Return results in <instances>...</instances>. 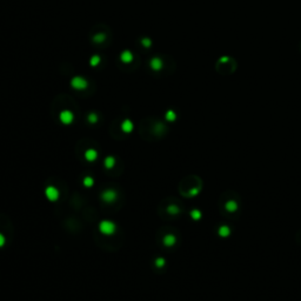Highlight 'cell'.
Segmentation results:
<instances>
[{"label":"cell","instance_id":"cell-18","mask_svg":"<svg viewBox=\"0 0 301 301\" xmlns=\"http://www.w3.org/2000/svg\"><path fill=\"white\" fill-rule=\"evenodd\" d=\"M142 45H144L145 47H149V46H151V40L148 39V38L142 39Z\"/></svg>","mask_w":301,"mask_h":301},{"label":"cell","instance_id":"cell-8","mask_svg":"<svg viewBox=\"0 0 301 301\" xmlns=\"http://www.w3.org/2000/svg\"><path fill=\"white\" fill-rule=\"evenodd\" d=\"M121 129L125 132V133H131L133 131V124L131 120H125L121 125Z\"/></svg>","mask_w":301,"mask_h":301},{"label":"cell","instance_id":"cell-4","mask_svg":"<svg viewBox=\"0 0 301 301\" xmlns=\"http://www.w3.org/2000/svg\"><path fill=\"white\" fill-rule=\"evenodd\" d=\"M45 195H46V198L48 199L49 201H55V200H58L59 198V191L53 186H48L45 189Z\"/></svg>","mask_w":301,"mask_h":301},{"label":"cell","instance_id":"cell-1","mask_svg":"<svg viewBox=\"0 0 301 301\" xmlns=\"http://www.w3.org/2000/svg\"><path fill=\"white\" fill-rule=\"evenodd\" d=\"M115 223L109 221V220H102L99 223V231L104 235H112L115 233Z\"/></svg>","mask_w":301,"mask_h":301},{"label":"cell","instance_id":"cell-6","mask_svg":"<svg viewBox=\"0 0 301 301\" xmlns=\"http://www.w3.org/2000/svg\"><path fill=\"white\" fill-rule=\"evenodd\" d=\"M97 158H98L97 151H94V149H87V151H86V153H85V159H86L87 161L92 162V161H94Z\"/></svg>","mask_w":301,"mask_h":301},{"label":"cell","instance_id":"cell-10","mask_svg":"<svg viewBox=\"0 0 301 301\" xmlns=\"http://www.w3.org/2000/svg\"><path fill=\"white\" fill-rule=\"evenodd\" d=\"M115 165V159L113 158V156H107L106 159H105V167L108 168V169H111V168H113Z\"/></svg>","mask_w":301,"mask_h":301},{"label":"cell","instance_id":"cell-13","mask_svg":"<svg viewBox=\"0 0 301 301\" xmlns=\"http://www.w3.org/2000/svg\"><path fill=\"white\" fill-rule=\"evenodd\" d=\"M94 184V181H93V179L91 178V176H86L85 179H84V185L86 186V187H92Z\"/></svg>","mask_w":301,"mask_h":301},{"label":"cell","instance_id":"cell-2","mask_svg":"<svg viewBox=\"0 0 301 301\" xmlns=\"http://www.w3.org/2000/svg\"><path fill=\"white\" fill-rule=\"evenodd\" d=\"M71 86L75 89H85L87 87V81L82 77H74L71 80Z\"/></svg>","mask_w":301,"mask_h":301},{"label":"cell","instance_id":"cell-14","mask_svg":"<svg viewBox=\"0 0 301 301\" xmlns=\"http://www.w3.org/2000/svg\"><path fill=\"white\" fill-rule=\"evenodd\" d=\"M93 40L95 41V42H102L104 40H105V34H102V33H100V34H97L94 38H93Z\"/></svg>","mask_w":301,"mask_h":301},{"label":"cell","instance_id":"cell-19","mask_svg":"<svg viewBox=\"0 0 301 301\" xmlns=\"http://www.w3.org/2000/svg\"><path fill=\"white\" fill-rule=\"evenodd\" d=\"M5 242H6V240H5V236H4L2 234L0 233V247H2V246L5 245Z\"/></svg>","mask_w":301,"mask_h":301},{"label":"cell","instance_id":"cell-5","mask_svg":"<svg viewBox=\"0 0 301 301\" xmlns=\"http://www.w3.org/2000/svg\"><path fill=\"white\" fill-rule=\"evenodd\" d=\"M117 192L114 191V189H107L102 194H101V198H102V200L104 201H106V202H113L115 199H117Z\"/></svg>","mask_w":301,"mask_h":301},{"label":"cell","instance_id":"cell-16","mask_svg":"<svg viewBox=\"0 0 301 301\" xmlns=\"http://www.w3.org/2000/svg\"><path fill=\"white\" fill-rule=\"evenodd\" d=\"M166 119H167V120H169V121L174 120L175 119V113L173 112V111H168V112L166 113Z\"/></svg>","mask_w":301,"mask_h":301},{"label":"cell","instance_id":"cell-11","mask_svg":"<svg viewBox=\"0 0 301 301\" xmlns=\"http://www.w3.org/2000/svg\"><path fill=\"white\" fill-rule=\"evenodd\" d=\"M164 243H165L166 246H172V245H174L175 236H173V235H166L165 238H164Z\"/></svg>","mask_w":301,"mask_h":301},{"label":"cell","instance_id":"cell-12","mask_svg":"<svg viewBox=\"0 0 301 301\" xmlns=\"http://www.w3.org/2000/svg\"><path fill=\"white\" fill-rule=\"evenodd\" d=\"M100 57L99 55H93L91 60H89V64H91V66H93V67H95L97 65H99V62H100Z\"/></svg>","mask_w":301,"mask_h":301},{"label":"cell","instance_id":"cell-3","mask_svg":"<svg viewBox=\"0 0 301 301\" xmlns=\"http://www.w3.org/2000/svg\"><path fill=\"white\" fill-rule=\"evenodd\" d=\"M59 118H60V121H61L64 125H69V124H72L73 120H74L73 113H72L71 111H67V109L62 111V112L60 113Z\"/></svg>","mask_w":301,"mask_h":301},{"label":"cell","instance_id":"cell-7","mask_svg":"<svg viewBox=\"0 0 301 301\" xmlns=\"http://www.w3.org/2000/svg\"><path fill=\"white\" fill-rule=\"evenodd\" d=\"M151 67H152V69H154V71L161 69V67H162V61L159 58H153L151 60Z\"/></svg>","mask_w":301,"mask_h":301},{"label":"cell","instance_id":"cell-20","mask_svg":"<svg viewBox=\"0 0 301 301\" xmlns=\"http://www.w3.org/2000/svg\"><path fill=\"white\" fill-rule=\"evenodd\" d=\"M168 212H169V213H176V212H178V208L172 206V207H169V208H168Z\"/></svg>","mask_w":301,"mask_h":301},{"label":"cell","instance_id":"cell-17","mask_svg":"<svg viewBox=\"0 0 301 301\" xmlns=\"http://www.w3.org/2000/svg\"><path fill=\"white\" fill-rule=\"evenodd\" d=\"M156 265L158 267H162L164 265H165V259H162V258H158L156 260Z\"/></svg>","mask_w":301,"mask_h":301},{"label":"cell","instance_id":"cell-15","mask_svg":"<svg viewBox=\"0 0 301 301\" xmlns=\"http://www.w3.org/2000/svg\"><path fill=\"white\" fill-rule=\"evenodd\" d=\"M88 121L89 122H92V124H95L98 121V117L95 113H91L89 115H88Z\"/></svg>","mask_w":301,"mask_h":301},{"label":"cell","instance_id":"cell-9","mask_svg":"<svg viewBox=\"0 0 301 301\" xmlns=\"http://www.w3.org/2000/svg\"><path fill=\"white\" fill-rule=\"evenodd\" d=\"M121 60L124 61V62H126V64H128V62H131L132 60H133V54L129 52V51H124L122 53H121Z\"/></svg>","mask_w":301,"mask_h":301}]
</instances>
